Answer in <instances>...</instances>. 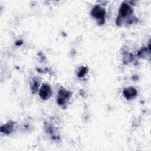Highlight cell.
<instances>
[{"instance_id":"cell-1","label":"cell","mask_w":151,"mask_h":151,"mask_svg":"<svg viewBox=\"0 0 151 151\" xmlns=\"http://www.w3.org/2000/svg\"><path fill=\"white\" fill-rule=\"evenodd\" d=\"M91 15L94 18H97V19L102 20L104 19L105 17V10L101 8L99 6H96L94 7L91 11Z\"/></svg>"},{"instance_id":"cell-3","label":"cell","mask_w":151,"mask_h":151,"mask_svg":"<svg viewBox=\"0 0 151 151\" xmlns=\"http://www.w3.org/2000/svg\"><path fill=\"white\" fill-rule=\"evenodd\" d=\"M70 97V93L65 90H61L58 93V96L57 98V102L58 104L63 105L66 102V100L68 99Z\"/></svg>"},{"instance_id":"cell-6","label":"cell","mask_w":151,"mask_h":151,"mask_svg":"<svg viewBox=\"0 0 151 151\" xmlns=\"http://www.w3.org/2000/svg\"><path fill=\"white\" fill-rule=\"evenodd\" d=\"M12 129V126L9 124H6L4 126H2L1 128V130L4 133H10Z\"/></svg>"},{"instance_id":"cell-2","label":"cell","mask_w":151,"mask_h":151,"mask_svg":"<svg viewBox=\"0 0 151 151\" xmlns=\"http://www.w3.org/2000/svg\"><path fill=\"white\" fill-rule=\"evenodd\" d=\"M51 94L50 87L47 84H43L40 90V96L43 100L48 99Z\"/></svg>"},{"instance_id":"cell-4","label":"cell","mask_w":151,"mask_h":151,"mask_svg":"<svg viewBox=\"0 0 151 151\" xmlns=\"http://www.w3.org/2000/svg\"><path fill=\"white\" fill-rule=\"evenodd\" d=\"M123 94L127 99H132L137 94V91L133 87H129L124 90Z\"/></svg>"},{"instance_id":"cell-5","label":"cell","mask_w":151,"mask_h":151,"mask_svg":"<svg viewBox=\"0 0 151 151\" xmlns=\"http://www.w3.org/2000/svg\"><path fill=\"white\" fill-rule=\"evenodd\" d=\"M130 12V8L129 7V6L125 3L122 4L120 8V14L121 15V16L125 17Z\"/></svg>"},{"instance_id":"cell-7","label":"cell","mask_w":151,"mask_h":151,"mask_svg":"<svg viewBox=\"0 0 151 151\" xmlns=\"http://www.w3.org/2000/svg\"><path fill=\"white\" fill-rule=\"evenodd\" d=\"M86 68H83V70L80 71V73H78V76H83L84 74V73H86V71H85V70H86Z\"/></svg>"}]
</instances>
